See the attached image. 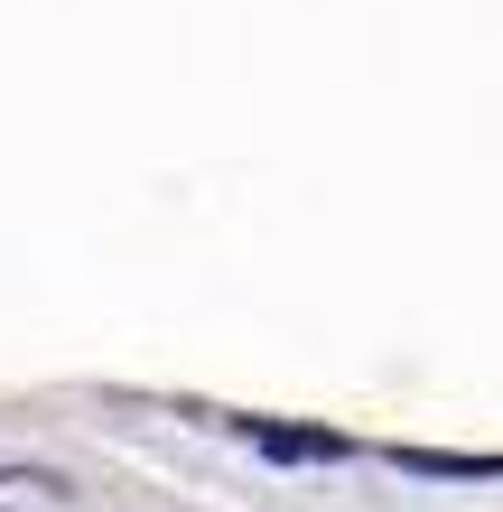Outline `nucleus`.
I'll return each instance as SVG.
<instances>
[{
  "label": "nucleus",
  "mask_w": 503,
  "mask_h": 512,
  "mask_svg": "<svg viewBox=\"0 0 503 512\" xmlns=\"http://www.w3.org/2000/svg\"><path fill=\"white\" fill-rule=\"evenodd\" d=\"M410 475H503V457H438V447H401Z\"/></svg>",
  "instance_id": "nucleus-2"
},
{
  "label": "nucleus",
  "mask_w": 503,
  "mask_h": 512,
  "mask_svg": "<svg viewBox=\"0 0 503 512\" xmlns=\"http://www.w3.org/2000/svg\"><path fill=\"white\" fill-rule=\"evenodd\" d=\"M233 438H252L271 466H345L354 457V438H336V429H289V419H224Z\"/></svg>",
  "instance_id": "nucleus-1"
}]
</instances>
